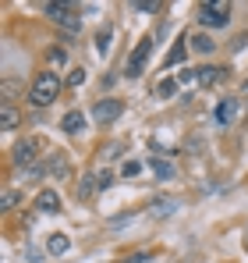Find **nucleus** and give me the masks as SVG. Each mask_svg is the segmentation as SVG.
I'll list each match as a JSON object with an SVG mask.
<instances>
[{"label": "nucleus", "mask_w": 248, "mask_h": 263, "mask_svg": "<svg viewBox=\"0 0 248 263\" xmlns=\"http://www.w3.org/2000/svg\"><path fill=\"white\" fill-rule=\"evenodd\" d=\"M57 96H60V79H57L53 71H39L36 82H32V92H29L32 107H50Z\"/></svg>", "instance_id": "1"}, {"label": "nucleus", "mask_w": 248, "mask_h": 263, "mask_svg": "<svg viewBox=\"0 0 248 263\" xmlns=\"http://www.w3.org/2000/svg\"><path fill=\"white\" fill-rule=\"evenodd\" d=\"M195 18L206 25V29H223L231 22V4L227 0H202L195 7Z\"/></svg>", "instance_id": "2"}, {"label": "nucleus", "mask_w": 248, "mask_h": 263, "mask_svg": "<svg viewBox=\"0 0 248 263\" xmlns=\"http://www.w3.org/2000/svg\"><path fill=\"white\" fill-rule=\"evenodd\" d=\"M46 14H50L57 25H64L68 32H78V29H82V18L75 14L71 4H46Z\"/></svg>", "instance_id": "3"}, {"label": "nucleus", "mask_w": 248, "mask_h": 263, "mask_svg": "<svg viewBox=\"0 0 248 263\" xmlns=\"http://www.w3.org/2000/svg\"><path fill=\"white\" fill-rule=\"evenodd\" d=\"M149 50H153V40H149V36H142V40H138V46L131 50L128 64H124V75L138 79V75H142V68H146V61H149Z\"/></svg>", "instance_id": "4"}, {"label": "nucleus", "mask_w": 248, "mask_h": 263, "mask_svg": "<svg viewBox=\"0 0 248 263\" xmlns=\"http://www.w3.org/2000/svg\"><path fill=\"white\" fill-rule=\"evenodd\" d=\"M29 175H32V178H36V175L64 178V175H68V157H64V153H50L43 164H32V167H29Z\"/></svg>", "instance_id": "5"}, {"label": "nucleus", "mask_w": 248, "mask_h": 263, "mask_svg": "<svg viewBox=\"0 0 248 263\" xmlns=\"http://www.w3.org/2000/svg\"><path fill=\"white\" fill-rule=\"evenodd\" d=\"M121 110H124L121 100H99L96 110H92V118H96V125H114L121 118Z\"/></svg>", "instance_id": "6"}, {"label": "nucleus", "mask_w": 248, "mask_h": 263, "mask_svg": "<svg viewBox=\"0 0 248 263\" xmlns=\"http://www.w3.org/2000/svg\"><path fill=\"white\" fill-rule=\"evenodd\" d=\"M43 146H46L43 139H25V142H22V146L14 149V164H18V167H32V164L39 160L36 153H39Z\"/></svg>", "instance_id": "7"}, {"label": "nucleus", "mask_w": 248, "mask_h": 263, "mask_svg": "<svg viewBox=\"0 0 248 263\" xmlns=\"http://www.w3.org/2000/svg\"><path fill=\"white\" fill-rule=\"evenodd\" d=\"M36 210H39V214H57V210H60V196H57L53 189H43L39 196H36Z\"/></svg>", "instance_id": "8"}, {"label": "nucleus", "mask_w": 248, "mask_h": 263, "mask_svg": "<svg viewBox=\"0 0 248 263\" xmlns=\"http://www.w3.org/2000/svg\"><path fill=\"white\" fill-rule=\"evenodd\" d=\"M234 118H238V100H220V103H216V121L227 128Z\"/></svg>", "instance_id": "9"}, {"label": "nucleus", "mask_w": 248, "mask_h": 263, "mask_svg": "<svg viewBox=\"0 0 248 263\" xmlns=\"http://www.w3.org/2000/svg\"><path fill=\"white\" fill-rule=\"evenodd\" d=\"M60 128L68 132V135H78V132L85 128V114H82V110H68L64 121H60Z\"/></svg>", "instance_id": "10"}, {"label": "nucleus", "mask_w": 248, "mask_h": 263, "mask_svg": "<svg viewBox=\"0 0 248 263\" xmlns=\"http://www.w3.org/2000/svg\"><path fill=\"white\" fill-rule=\"evenodd\" d=\"M18 121H22V118H18V110H14L11 103H4V107H0V128H4V132H14V128H18Z\"/></svg>", "instance_id": "11"}, {"label": "nucleus", "mask_w": 248, "mask_h": 263, "mask_svg": "<svg viewBox=\"0 0 248 263\" xmlns=\"http://www.w3.org/2000/svg\"><path fill=\"white\" fill-rule=\"evenodd\" d=\"M68 246H71L68 235H50V238H46V253H50V256H64Z\"/></svg>", "instance_id": "12"}, {"label": "nucleus", "mask_w": 248, "mask_h": 263, "mask_svg": "<svg viewBox=\"0 0 248 263\" xmlns=\"http://www.w3.org/2000/svg\"><path fill=\"white\" fill-rule=\"evenodd\" d=\"M220 71H223V68H213V64H206V68H195V82H199V86H213V82L220 79Z\"/></svg>", "instance_id": "13"}, {"label": "nucleus", "mask_w": 248, "mask_h": 263, "mask_svg": "<svg viewBox=\"0 0 248 263\" xmlns=\"http://www.w3.org/2000/svg\"><path fill=\"white\" fill-rule=\"evenodd\" d=\"M192 46H195L199 53H213V50H216V43L209 40L206 32H199V36H192Z\"/></svg>", "instance_id": "14"}, {"label": "nucleus", "mask_w": 248, "mask_h": 263, "mask_svg": "<svg viewBox=\"0 0 248 263\" xmlns=\"http://www.w3.org/2000/svg\"><path fill=\"white\" fill-rule=\"evenodd\" d=\"M174 210H177L174 199H160V203H153V217H167V214H174Z\"/></svg>", "instance_id": "15"}, {"label": "nucleus", "mask_w": 248, "mask_h": 263, "mask_svg": "<svg viewBox=\"0 0 248 263\" xmlns=\"http://www.w3.org/2000/svg\"><path fill=\"white\" fill-rule=\"evenodd\" d=\"M184 53H188V46H184V43H177L174 50H170V57H167V64H181V61H184Z\"/></svg>", "instance_id": "16"}, {"label": "nucleus", "mask_w": 248, "mask_h": 263, "mask_svg": "<svg viewBox=\"0 0 248 263\" xmlns=\"http://www.w3.org/2000/svg\"><path fill=\"white\" fill-rule=\"evenodd\" d=\"M96 189H99V185H96V178H85L82 185H78V199H85V196H92Z\"/></svg>", "instance_id": "17"}, {"label": "nucleus", "mask_w": 248, "mask_h": 263, "mask_svg": "<svg viewBox=\"0 0 248 263\" xmlns=\"http://www.w3.org/2000/svg\"><path fill=\"white\" fill-rule=\"evenodd\" d=\"M153 171H156V178H174V167L163 160H153Z\"/></svg>", "instance_id": "18"}, {"label": "nucleus", "mask_w": 248, "mask_h": 263, "mask_svg": "<svg viewBox=\"0 0 248 263\" xmlns=\"http://www.w3.org/2000/svg\"><path fill=\"white\" fill-rule=\"evenodd\" d=\"M82 82H85V68H75V71L68 75V86H71V89H78Z\"/></svg>", "instance_id": "19"}, {"label": "nucleus", "mask_w": 248, "mask_h": 263, "mask_svg": "<svg viewBox=\"0 0 248 263\" xmlns=\"http://www.w3.org/2000/svg\"><path fill=\"white\" fill-rule=\"evenodd\" d=\"M135 11H160V0H135Z\"/></svg>", "instance_id": "20"}, {"label": "nucleus", "mask_w": 248, "mask_h": 263, "mask_svg": "<svg viewBox=\"0 0 248 263\" xmlns=\"http://www.w3.org/2000/svg\"><path fill=\"white\" fill-rule=\"evenodd\" d=\"M96 185H99V189H110V185H114V171H99V175H96Z\"/></svg>", "instance_id": "21"}, {"label": "nucleus", "mask_w": 248, "mask_h": 263, "mask_svg": "<svg viewBox=\"0 0 248 263\" xmlns=\"http://www.w3.org/2000/svg\"><path fill=\"white\" fill-rule=\"evenodd\" d=\"M174 89H177V82H174V79H163V82H160V96H174Z\"/></svg>", "instance_id": "22"}, {"label": "nucleus", "mask_w": 248, "mask_h": 263, "mask_svg": "<svg viewBox=\"0 0 248 263\" xmlns=\"http://www.w3.org/2000/svg\"><path fill=\"white\" fill-rule=\"evenodd\" d=\"M96 50H99V53L110 50V32H99V36H96Z\"/></svg>", "instance_id": "23"}, {"label": "nucleus", "mask_w": 248, "mask_h": 263, "mask_svg": "<svg viewBox=\"0 0 248 263\" xmlns=\"http://www.w3.org/2000/svg\"><path fill=\"white\" fill-rule=\"evenodd\" d=\"M14 203H18V192H11V189H7V192H4V199H0V206H4V210H11Z\"/></svg>", "instance_id": "24"}, {"label": "nucleus", "mask_w": 248, "mask_h": 263, "mask_svg": "<svg viewBox=\"0 0 248 263\" xmlns=\"http://www.w3.org/2000/svg\"><path fill=\"white\" fill-rule=\"evenodd\" d=\"M124 175H128V178L142 175V164H138V160H128V164H124Z\"/></svg>", "instance_id": "25"}]
</instances>
